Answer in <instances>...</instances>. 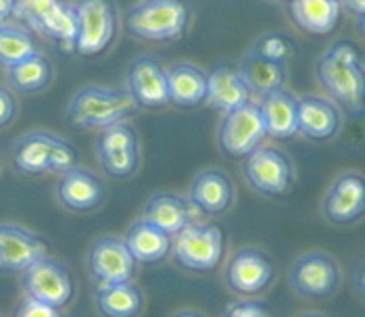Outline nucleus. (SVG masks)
<instances>
[{
  "label": "nucleus",
  "mask_w": 365,
  "mask_h": 317,
  "mask_svg": "<svg viewBox=\"0 0 365 317\" xmlns=\"http://www.w3.org/2000/svg\"><path fill=\"white\" fill-rule=\"evenodd\" d=\"M317 76L340 105L351 113H361L365 92V73L361 51L346 40L332 44L317 63Z\"/></svg>",
  "instance_id": "nucleus-1"
},
{
  "label": "nucleus",
  "mask_w": 365,
  "mask_h": 317,
  "mask_svg": "<svg viewBox=\"0 0 365 317\" xmlns=\"http://www.w3.org/2000/svg\"><path fill=\"white\" fill-rule=\"evenodd\" d=\"M136 103L128 92L90 86L71 98L67 107V121L76 128L105 130L132 115Z\"/></svg>",
  "instance_id": "nucleus-2"
},
{
  "label": "nucleus",
  "mask_w": 365,
  "mask_h": 317,
  "mask_svg": "<svg viewBox=\"0 0 365 317\" xmlns=\"http://www.w3.org/2000/svg\"><path fill=\"white\" fill-rule=\"evenodd\" d=\"M188 26L184 0H142L125 15V29L142 40H178Z\"/></svg>",
  "instance_id": "nucleus-3"
},
{
  "label": "nucleus",
  "mask_w": 365,
  "mask_h": 317,
  "mask_svg": "<svg viewBox=\"0 0 365 317\" xmlns=\"http://www.w3.org/2000/svg\"><path fill=\"white\" fill-rule=\"evenodd\" d=\"M15 15H19L38 33L65 46H73L76 42V6L65 0H15Z\"/></svg>",
  "instance_id": "nucleus-4"
},
{
  "label": "nucleus",
  "mask_w": 365,
  "mask_h": 317,
  "mask_svg": "<svg viewBox=\"0 0 365 317\" xmlns=\"http://www.w3.org/2000/svg\"><path fill=\"white\" fill-rule=\"evenodd\" d=\"M175 236V259L195 271H211L224 255V232L211 224H186Z\"/></svg>",
  "instance_id": "nucleus-5"
},
{
  "label": "nucleus",
  "mask_w": 365,
  "mask_h": 317,
  "mask_svg": "<svg viewBox=\"0 0 365 317\" xmlns=\"http://www.w3.org/2000/svg\"><path fill=\"white\" fill-rule=\"evenodd\" d=\"M78 33L73 48L82 57H94L107 51L115 38L117 17L111 0H80L76 4Z\"/></svg>",
  "instance_id": "nucleus-6"
},
{
  "label": "nucleus",
  "mask_w": 365,
  "mask_h": 317,
  "mask_svg": "<svg viewBox=\"0 0 365 317\" xmlns=\"http://www.w3.org/2000/svg\"><path fill=\"white\" fill-rule=\"evenodd\" d=\"M96 152L107 173L115 177L132 175L140 163V140L136 130L125 121L105 128L96 140Z\"/></svg>",
  "instance_id": "nucleus-7"
},
{
  "label": "nucleus",
  "mask_w": 365,
  "mask_h": 317,
  "mask_svg": "<svg viewBox=\"0 0 365 317\" xmlns=\"http://www.w3.org/2000/svg\"><path fill=\"white\" fill-rule=\"evenodd\" d=\"M267 134H265L259 105H253V103H247V105L225 113V119L220 128L222 148L232 159L247 157L251 150L261 145V140Z\"/></svg>",
  "instance_id": "nucleus-8"
},
{
  "label": "nucleus",
  "mask_w": 365,
  "mask_h": 317,
  "mask_svg": "<svg viewBox=\"0 0 365 317\" xmlns=\"http://www.w3.org/2000/svg\"><path fill=\"white\" fill-rule=\"evenodd\" d=\"M245 177L261 194L278 197L290 190L292 165L276 148H255L247 155Z\"/></svg>",
  "instance_id": "nucleus-9"
},
{
  "label": "nucleus",
  "mask_w": 365,
  "mask_h": 317,
  "mask_svg": "<svg viewBox=\"0 0 365 317\" xmlns=\"http://www.w3.org/2000/svg\"><path fill=\"white\" fill-rule=\"evenodd\" d=\"M24 286L31 298L46 303L56 309L69 303L73 294V282L69 278V271L61 263L46 259V257L36 261L26 269Z\"/></svg>",
  "instance_id": "nucleus-10"
},
{
  "label": "nucleus",
  "mask_w": 365,
  "mask_h": 317,
  "mask_svg": "<svg viewBox=\"0 0 365 317\" xmlns=\"http://www.w3.org/2000/svg\"><path fill=\"white\" fill-rule=\"evenodd\" d=\"M90 269L101 286L123 284L134 278L136 259L119 238H101L90 249Z\"/></svg>",
  "instance_id": "nucleus-11"
},
{
  "label": "nucleus",
  "mask_w": 365,
  "mask_h": 317,
  "mask_svg": "<svg viewBox=\"0 0 365 317\" xmlns=\"http://www.w3.org/2000/svg\"><path fill=\"white\" fill-rule=\"evenodd\" d=\"M128 86L136 107L159 109L169 103L168 69L155 58H138L132 63L128 71Z\"/></svg>",
  "instance_id": "nucleus-12"
},
{
  "label": "nucleus",
  "mask_w": 365,
  "mask_h": 317,
  "mask_svg": "<svg viewBox=\"0 0 365 317\" xmlns=\"http://www.w3.org/2000/svg\"><path fill=\"white\" fill-rule=\"evenodd\" d=\"M365 180L359 173L340 175L324 199V213L332 224H353L364 215Z\"/></svg>",
  "instance_id": "nucleus-13"
},
{
  "label": "nucleus",
  "mask_w": 365,
  "mask_h": 317,
  "mask_svg": "<svg viewBox=\"0 0 365 317\" xmlns=\"http://www.w3.org/2000/svg\"><path fill=\"white\" fill-rule=\"evenodd\" d=\"M46 242L19 226H0V269L26 271L29 265L46 257Z\"/></svg>",
  "instance_id": "nucleus-14"
},
{
  "label": "nucleus",
  "mask_w": 365,
  "mask_h": 317,
  "mask_svg": "<svg viewBox=\"0 0 365 317\" xmlns=\"http://www.w3.org/2000/svg\"><path fill=\"white\" fill-rule=\"evenodd\" d=\"M292 284L301 294L328 296L338 286V267L324 253H309L294 263Z\"/></svg>",
  "instance_id": "nucleus-15"
},
{
  "label": "nucleus",
  "mask_w": 365,
  "mask_h": 317,
  "mask_svg": "<svg viewBox=\"0 0 365 317\" xmlns=\"http://www.w3.org/2000/svg\"><path fill=\"white\" fill-rule=\"evenodd\" d=\"M274 276V265L261 251L245 249L236 253L227 267V284L236 292L257 294L269 284Z\"/></svg>",
  "instance_id": "nucleus-16"
},
{
  "label": "nucleus",
  "mask_w": 365,
  "mask_h": 317,
  "mask_svg": "<svg viewBox=\"0 0 365 317\" xmlns=\"http://www.w3.org/2000/svg\"><path fill=\"white\" fill-rule=\"evenodd\" d=\"M251 88L242 80L238 69L220 65L207 76V96L205 100L215 111L230 113L247 103H251Z\"/></svg>",
  "instance_id": "nucleus-17"
},
{
  "label": "nucleus",
  "mask_w": 365,
  "mask_h": 317,
  "mask_svg": "<svg viewBox=\"0 0 365 317\" xmlns=\"http://www.w3.org/2000/svg\"><path fill=\"white\" fill-rule=\"evenodd\" d=\"M340 125L338 109L319 96L297 98V128L311 140H328Z\"/></svg>",
  "instance_id": "nucleus-18"
},
{
  "label": "nucleus",
  "mask_w": 365,
  "mask_h": 317,
  "mask_svg": "<svg viewBox=\"0 0 365 317\" xmlns=\"http://www.w3.org/2000/svg\"><path fill=\"white\" fill-rule=\"evenodd\" d=\"M265 134L272 138H290L299 132L297 128V98L286 90H274L263 94L259 105Z\"/></svg>",
  "instance_id": "nucleus-19"
},
{
  "label": "nucleus",
  "mask_w": 365,
  "mask_h": 317,
  "mask_svg": "<svg viewBox=\"0 0 365 317\" xmlns=\"http://www.w3.org/2000/svg\"><path fill=\"white\" fill-rule=\"evenodd\" d=\"M58 201L63 202L67 209L73 211H90L94 207H98V202L103 201V184L98 182V177H94L92 173L84 170H69L58 182L56 188Z\"/></svg>",
  "instance_id": "nucleus-20"
},
{
  "label": "nucleus",
  "mask_w": 365,
  "mask_h": 317,
  "mask_svg": "<svg viewBox=\"0 0 365 317\" xmlns=\"http://www.w3.org/2000/svg\"><path fill=\"white\" fill-rule=\"evenodd\" d=\"M234 188L227 175L222 172H202L198 173L190 186V201L192 204L211 215L224 213L232 204Z\"/></svg>",
  "instance_id": "nucleus-21"
},
{
  "label": "nucleus",
  "mask_w": 365,
  "mask_h": 317,
  "mask_svg": "<svg viewBox=\"0 0 365 317\" xmlns=\"http://www.w3.org/2000/svg\"><path fill=\"white\" fill-rule=\"evenodd\" d=\"M195 219L190 202L175 194H157L144 207V222L165 232L169 236L178 234L186 224Z\"/></svg>",
  "instance_id": "nucleus-22"
},
{
  "label": "nucleus",
  "mask_w": 365,
  "mask_h": 317,
  "mask_svg": "<svg viewBox=\"0 0 365 317\" xmlns=\"http://www.w3.org/2000/svg\"><path fill=\"white\" fill-rule=\"evenodd\" d=\"M169 100L180 107H197L207 96V73L195 65L180 63L168 69Z\"/></svg>",
  "instance_id": "nucleus-23"
},
{
  "label": "nucleus",
  "mask_w": 365,
  "mask_h": 317,
  "mask_svg": "<svg viewBox=\"0 0 365 317\" xmlns=\"http://www.w3.org/2000/svg\"><path fill=\"white\" fill-rule=\"evenodd\" d=\"M290 13L301 29L324 36L338 26L340 2L338 0H290Z\"/></svg>",
  "instance_id": "nucleus-24"
},
{
  "label": "nucleus",
  "mask_w": 365,
  "mask_h": 317,
  "mask_svg": "<svg viewBox=\"0 0 365 317\" xmlns=\"http://www.w3.org/2000/svg\"><path fill=\"white\" fill-rule=\"evenodd\" d=\"M123 244L128 246L130 255L136 261L159 263L168 257L169 249H171V236L142 219L138 224H134L125 234Z\"/></svg>",
  "instance_id": "nucleus-25"
},
{
  "label": "nucleus",
  "mask_w": 365,
  "mask_h": 317,
  "mask_svg": "<svg viewBox=\"0 0 365 317\" xmlns=\"http://www.w3.org/2000/svg\"><path fill=\"white\" fill-rule=\"evenodd\" d=\"M238 73L242 76L247 86L251 88V92H259V94L274 92L286 82V65L259 57L257 53H249L242 58Z\"/></svg>",
  "instance_id": "nucleus-26"
},
{
  "label": "nucleus",
  "mask_w": 365,
  "mask_h": 317,
  "mask_svg": "<svg viewBox=\"0 0 365 317\" xmlns=\"http://www.w3.org/2000/svg\"><path fill=\"white\" fill-rule=\"evenodd\" d=\"M96 305L107 317H136L142 311L144 296L138 286L123 282L96 290Z\"/></svg>",
  "instance_id": "nucleus-27"
},
{
  "label": "nucleus",
  "mask_w": 365,
  "mask_h": 317,
  "mask_svg": "<svg viewBox=\"0 0 365 317\" xmlns=\"http://www.w3.org/2000/svg\"><path fill=\"white\" fill-rule=\"evenodd\" d=\"M56 136L34 132L19 140L15 148V165L24 173H44L51 170V155Z\"/></svg>",
  "instance_id": "nucleus-28"
},
{
  "label": "nucleus",
  "mask_w": 365,
  "mask_h": 317,
  "mask_svg": "<svg viewBox=\"0 0 365 317\" xmlns=\"http://www.w3.org/2000/svg\"><path fill=\"white\" fill-rule=\"evenodd\" d=\"M51 78H53L51 63L40 53L9 67V84L21 94H34L44 90L51 84Z\"/></svg>",
  "instance_id": "nucleus-29"
},
{
  "label": "nucleus",
  "mask_w": 365,
  "mask_h": 317,
  "mask_svg": "<svg viewBox=\"0 0 365 317\" xmlns=\"http://www.w3.org/2000/svg\"><path fill=\"white\" fill-rule=\"evenodd\" d=\"M36 53V42L28 31L15 26H0V65L11 67Z\"/></svg>",
  "instance_id": "nucleus-30"
},
{
  "label": "nucleus",
  "mask_w": 365,
  "mask_h": 317,
  "mask_svg": "<svg viewBox=\"0 0 365 317\" xmlns=\"http://www.w3.org/2000/svg\"><path fill=\"white\" fill-rule=\"evenodd\" d=\"M253 53H257L259 57L269 58L274 63H286L288 58L294 55V46L288 38H284L280 33H269V36H263L257 46H255Z\"/></svg>",
  "instance_id": "nucleus-31"
},
{
  "label": "nucleus",
  "mask_w": 365,
  "mask_h": 317,
  "mask_svg": "<svg viewBox=\"0 0 365 317\" xmlns=\"http://www.w3.org/2000/svg\"><path fill=\"white\" fill-rule=\"evenodd\" d=\"M76 163H78V150L71 145H67L65 140L56 138L53 155H51V170L48 172L65 173L73 170Z\"/></svg>",
  "instance_id": "nucleus-32"
},
{
  "label": "nucleus",
  "mask_w": 365,
  "mask_h": 317,
  "mask_svg": "<svg viewBox=\"0 0 365 317\" xmlns=\"http://www.w3.org/2000/svg\"><path fill=\"white\" fill-rule=\"evenodd\" d=\"M15 317H61V313H58L56 307H51V305L40 303V301H36V298L29 296V298H26L19 305Z\"/></svg>",
  "instance_id": "nucleus-33"
},
{
  "label": "nucleus",
  "mask_w": 365,
  "mask_h": 317,
  "mask_svg": "<svg viewBox=\"0 0 365 317\" xmlns=\"http://www.w3.org/2000/svg\"><path fill=\"white\" fill-rule=\"evenodd\" d=\"M17 113V103H15V96L6 90V88L0 86V128L9 125Z\"/></svg>",
  "instance_id": "nucleus-34"
},
{
  "label": "nucleus",
  "mask_w": 365,
  "mask_h": 317,
  "mask_svg": "<svg viewBox=\"0 0 365 317\" xmlns=\"http://www.w3.org/2000/svg\"><path fill=\"white\" fill-rule=\"evenodd\" d=\"M225 317H272V313L259 303H238L227 311Z\"/></svg>",
  "instance_id": "nucleus-35"
},
{
  "label": "nucleus",
  "mask_w": 365,
  "mask_h": 317,
  "mask_svg": "<svg viewBox=\"0 0 365 317\" xmlns=\"http://www.w3.org/2000/svg\"><path fill=\"white\" fill-rule=\"evenodd\" d=\"M340 2H344V6H346V11L351 13V15H355L359 21H364L365 17V0H340Z\"/></svg>",
  "instance_id": "nucleus-36"
},
{
  "label": "nucleus",
  "mask_w": 365,
  "mask_h": 317,
  "mask_svg": "<svg viewBox=\"0 0 365 317\" xmlns=\"http://www.w3.org/2000/svg\"><path fill=\"white\" fill-rule=\"evenodd\" d=\"M15 15V0H0V26H6V21Z\"/></svg>",
  "instance_id": "nucleus-37"
},
{
  "label": "nucleus",
  "mask_w": 365,
  "mask_h": 317,
  "mask_svg": "<svg viewBox=\"0 0 365 317\" xmlns=\"http://www.w3.org/2000/svg\"><path fill=\"white\" fill-rule=\"evenodd\" d=\"M175 317H202V316H198V313H190V311H186V313H180V316H175Z\"/></svg>",
  "instance_id": "nucleus-38"
},
{
  "label": "nucleus",
  "mask_w": 365,
  "mask_h": 317,
  "mask_svg": "<svg viewBox=\"0 0 365 317\" xmlns=\"http://www.w3.org/2000/svg\"><path fill=\"white\" fill-rule=\"evenodd\" d=\"M305 317H317V316H305Z\"/></svg>",
  "instance_id": "nucleus-39"
},
{
  "label": "nucleus",
  "mask_w": 365,
  "mask_h": 317,
  "mask_svg": "<svg viewBox=\"0 0 365 317\" xmlns=\"http://www.w3.org/2000/svg\"><path fill=\"white\" fill-rule=\"evenodd\" d=\"M338 2H340V0H338Z\"/></svg>",
  "instance_id": "nucleus-40"
},
{
  "label": "nucleus",
  "mask_w": 365,
  "mask_h": 317,
  "mask_svg": "<svg viewBox=\"0 0 365 317\" xmlns=\"http://www.w3.org/2000/svg\"><path fill=\"white\" fill-rule=\"evenodd\" d=\"M288 2H290V0H288Z\"/></svg>",
  "instance_id": "nucleus-41"
}]
</instances>
